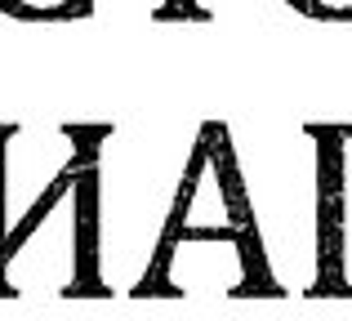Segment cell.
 <instances>
[{"mask_svg":"<svg viewBox=\"0 0 352 321\" xmlns=\"http://www.w3.org/2000/svg\"><path fill=\"white\" fill-rule=\"evenodd\" d=\"M89 125H0V299H85Z\"/></svg>","mask_w":352,"mask_h":321,"instance_id":"6da1fadb","label":"cell"},{"mask_svg":"<svg viewBox=\"0 0 352 321\" xmlns=\"http://www.w3.org/2000/svg\"><path fill=\"white\" fill-rule=\"evenodd\" d=\"M197 130L188 139H174L156 125L138 130H125L116 121L89 125V161L80 179L85 299H138L179 206Z\"/></svg>","mask_w":352,"mask_h":321,"instance_id":"7a4b0ae2","label":"cell"},{"mask_svg":"<svg viewBox=\"0 0 352 321\" xmlns=\"http://www.w3.org/2000/svg\"><path fill=\"white\" fill-rule=\"evenodd\" d=\"M138 299H285L245 197L232 125L201 121L179 206Z\"/></svg>","mask_w":352,"mask_h":321,"instance_id":"3957f363","label":"cell"},{"mask_svg":"<svg viewBox=\"0 0 352 321\" xmlns=\"http://www.w3.org/2000/svg\"><path fill=\"white\" fill-rule=\"evenodd\" d=\"M312 130L321 143V281L312 299H352V121Z\"/></svg>","mask_w":352,"mask_h":321,"instance_id":"277c9868","label":"cell"},{"mask_svg":"<svg viewBox=\"0 0 352 321\" xmlns=\"http://www.w3.org/2000/svg\"><path fill=\"white\" fill-rule=\"evenodd\" d=\"M0 14L14 23H76L98 14V0H0Z\"/></svg>","mask_w":352,"mask_h":321,"instance_id":"5b68a950","label":"cell"},{"mask_svg":"<svg viewBox=\"0 0 352 321\" xmlns=\"http://www.w3.org/2000/svg\"><path fill=\"white\" fill-rule=\"evenodd\" d=\"M294 14L312 18V23H330V27H348L352 23V0H285Z\"/></svg>","mask_w":352,"mask_h":321,"instance_id":"8992f818","label":"cell"}]
</instances>
